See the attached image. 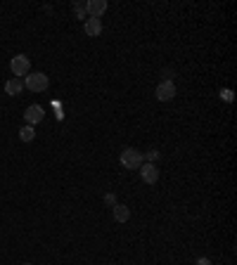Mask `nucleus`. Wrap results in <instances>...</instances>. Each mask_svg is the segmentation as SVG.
Returning <instances> with one entry per match:
<instances>
[{"label": "nucleus", "instance_id": "obj_1", "mask_svg": "<svg viewBox=\"0 0 237 265\" xmlns=\"http://www.w3.org/2000/svg\"><path fill=\"white\" fill-rule=\"evenodd\" d=\"M48 76L43 74V71H33V74L24 76V88H29V90H33V93H43V90H48Z\"/></svg>", "mask_w": 237, "mask_h": 265}, {"label": "nucleus", "instance_id": "obj_2", "mask_svg": "<svg viewBox=\"0 0 237 265\" xmlns=\"http://www.w3.org/2000/svg\"><path fill=\"white\" fill-rule=\"evenodd\" d=\"M121 163H123L128 170L140 168L142 163H145V159H142V152H138L135 147H126L123 152H121Z\"/></svg>", "mask_w": 237, "mask_h": 265}, {"label": "nucleus", "instance_id": "obj_3", "mask_svg": "<svg viewBox=\"0 0 237 265\" xmlns=\"http://www.w3.org/2000/svg\"><path fill=\"white\" fill-rule=\"evenodd\" d=\"M10 69H12V74H14V78L17 76H29L31 74V59L26 54H14L10 62Z\"/></svg>", "mask_w": 237, "mask_h": 265}, {"label": "nucleus", "instance_id": "obj_4", "mask_svg": "<svg viewBox=\"0 0 237 265\" xmlns=\"http://www.w3.org/2000/svg\"><path fill=\"white\" fill-rule=\"evenodd\" d=\"M24 118H26V126H36V123H41L45 118V109L41 105H31L26 106V111H24Z\"/></svg>", "mask_w": 237, "mask_h": 265}, {"label": "nucleus", "instance_id": "obj_5", "mask_svg": "<svg viewBox=\"0 0 237 265\" xmlns=\"http://www.w3.org/2000/svg\"><path fill=\"white\" fill-rule=\"evenodd\" d=\"M173 97H176V85H173V81H162V83L157 85V100H159V102H171Z\"/></svg>", "mask_w": 237, "mask_h": 265}, {"label": "nucleus", "instance_id": "obj_6", "mask_svg": "<svg viewBox=\"0 0 237 265\" xmlns=\"http://www.w3.org/2000/svg\"><path fill=\"white\" fill-rule=\"evenodd\" d=\"M107 12V0H86V14L100 19Z\"/></svg>", "mask_w": 237, "mask_h": 265}, {"label": "nucleus", "instance_id": "obj_7", "mask_svg": "<svg viewBox=\"0 0 237 265\" xmlns=\"http://www.w3.org/2000/svg\"><path fill=\"white\" fill-rule=\"evenodd\" d=\"M140 178L147 185H154V182L159 180V168L154 166V163H142L140 166Z\"/></svg>", "mask_w": 237, "mask_h": 265}, {"label": "nucleus", "instance_id": "obj_8", "mask_svg": "<svg viewBox=\"0 0 237 265\" xmlns=\"http://www.w3.org/2000/svg\"><path fill=\"white\" fill-rule=\"evenodd\" d=\"M83 29H86V33L90 36V38H95V36L102 33V21L95 19V17H88L86 24H83Z\"/></svg>", "mask_w": 237, "mask_h": 265}, {"label": "nucleus", "instance_id": "obj_9", "mask_svg": "<svg viewBox=\"0 0 237 265\" xmlns=\"http://www.w3.org/2000/svg\"><path fill=\"white\" fill-rule=\"evenodd\" d=\"M112 209H114V220H117V223H128V218H130V209H128V206L117 204V206H112Z\"/></svg>", "mask_w": 237, "mask_h": 265}, {"label": "nucleus", "instance_id": "obj_10", "mask_svg": "<svg viewBox=\"0 0 237 265\" xmlns=\"http://www.w3.org/2000/svg\"><path fill=\"white\" fill-rule=\"evenodd\" d=\"M24 90V81H19V78H10V81H7V83H5V93H7V95H19V93H22Z\"/></svg>", "mask_w": 237, "mask_h": 265}, {"label": "nucleus", "instance_id": "obj_11", "mask_svg": "<svg viewBox=\"0 0 237 265\" xmlns=\"http://www.w3.org/2000/svg\"><path fill=\"white\" fill-rule=\"evenodd\" d=\"M19 138H22L24 142H31V140L36 138V130H33V126H24L22 130H19Z\"/></svg>", "mask_w": 237, "mask_h": 265}, {"label": "nucleus", "instance_id": "obj_12", "mask_svg": "<svg viewBox=\"0 0 237 265\" xmlns=\"http://www.w3.org/2000/svg\"><path fill=\"white\" fill-rule=\"evenodd\" d=\"M74 12H76V17H78V19H88L86 2H83V0H81V2H74Z\"/></svg>", "mask_w": 237, "mask_h": 265}, {"label": "nucleus", "instance_id": "obj_13", "mask_svg": "<svg viewBox=\"0 0 237 265\" xmlns=\"http://www.w3.org/2000/svg\"><path fill=\"white\" fill-rule=\"evenodd\" d=\"M142 159H147V163H152V161L159 159V152H157V149H150L147 154H142Z\"/></svg>", "mask_w": 237, "mask_h": 265}, {"label": "nucleus", "instance_id": "obj_14", "mask_svg": "<svg viewBox=\"0 0 237 265\" xmlns=\"http://www.w3.org/2000/svg\"><path fill=\"white\" fill-rule=\"evenodd\" d=\"M105 204H107V206H117V194H112V192L105 194Z\"/></svg>", "mask_w": 237, "mask_h": 265}, {"label": "nucleus", "instance_id": "obj_15", "mask_svg": "<svg viewBox=\"0 0 237 265\" xmlns=\"http://www.w3.org/2000/svg\"><path fill=\"white\" fill-rule=\"evenodd\" d=\"M221 95H223V97H226V100H228V102H233V93H230V90H223V93H221Z\"/></svg>", "mask_w": 237, "mask_h": 265}, {"label": "nucleus", "instance_id": "obj_16", "mask_svg": "<svg viewBox=\"0 0 237 265\" xmlns=\"http://www.w3.org/2000/svg\"><path fill=\"white\" fill-rule=\"evenodd\" d=\"M22 265H31V263H22Z\"/></svg>", "mask_w": 237, "mask_h": 265}]
</instances>
